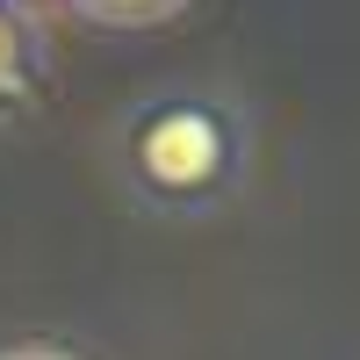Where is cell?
<instances>
[{"mask_svg": "<svg viewBox=\"0 0 360 360\" xmlns=\"http://www.w3.org/2000/svg\"><path fill=\"white\" fill-rule=\"evenodd\" d=\"M137 173L166 195H195L224 173V130L202 108H159L137 130Z\"/></svg>", "mask_w": 360, "mask_h": 360, "instance_id": "cell-1", "label": "cell"}, {"mask_svg": "<svg viewBox=\"0 0 360 360\" xmlns=\"http://www.w3.org/2000/svg\"><path fill=\"white\" fill-rule=\"evenodd\" d=\"M37 94V65H29V22L15 15V0H0V123H15Z\"/></svg>", "mask_w": 360, "mask_h": 360, "instance_id": "cell-2", "label": "cell"}, {"mask_svg": "<svg viewBox=\"0 0 360 360\" xmlns=\"http://www.w3.org/2000/svg\"><path fill=\"white\" fill-rule=\"evenodd\" d=\"M86 15H101V22H166L180 0H79Z\"/></svg>", "mask_w": 360, "mask_h": 360, "instance_id": "cell-3", "label": "cell"}, {"mask_svg": "<svg viewBox=\"0 0 360 360\" xmlns=\"http://www.w3.org/2000/svg\"><path fill=\"white\" fill-rule=\"evenodd\" d=\"M0 360H72V353H51V346H22V353H0Z\"/></svg>", "mask_w": 360, "mask_h": 360, "instance_id": "cell-4", "label": "cell"}]
</instances>
